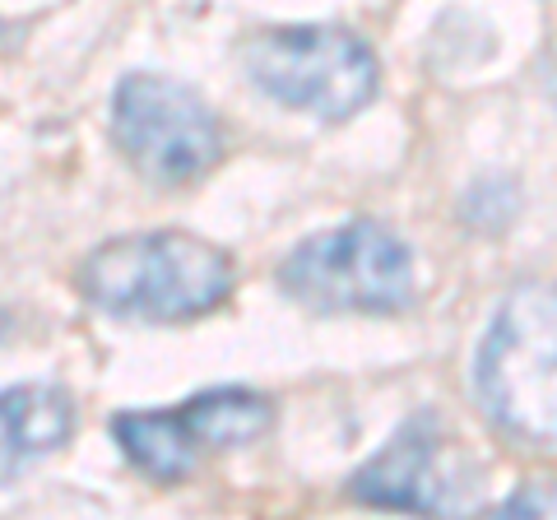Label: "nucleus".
Here are the masks:
<instances>
[{"label": "nucleus", "instance_id": "1", "mask_svg": "<svg viewBox=\"0 0 557 520\" xmlns=\"http://www.w3.org/2000/svg\"><path fill=\"white\" fill-rule=\"evenodd\" d=\"M84 293L112 317L196 321L233 288L228 256L190 233H135L84 260Z\"/></svg>", "mask_w": 557, "mask_h": 520}, {"label": "nucleus", "instance_id": "2", "mask_svg": "<svg viewBox=\"0 0 557 520\" xmlns=\"http://www.w3.org/2000/svg\"><path fill=\"white\" fill-rule=\"evenodd\" d=\"M487 413L525 442L557 446V293L525 284L493 317L479 349Z\"/></svg>", "mask_w": 557, "mask_h": 520}, {"label": "nucleus", "instance_id": "3", "mask_svg": "<svg viewBox=\"0 0 557 520\" xmlns=\"http://www.w3.org/2000/svg\"><path fill=\"white\" fill-rule=\"evenodd\" d=\"M242 65L260 94L321 121L354 116L376 94V57L344 28H260L242 42Z\"/></svg>", "mask_w": 557, "mask_h": 520}, {"label": "nucleus", "instance_id": "4", "mask_svg": "<svg viewBox=\"0 0 557 520\" xmlns=\"http://www.w3.org/2000/svg\"><path fill=\"white\" fill-rule=\"evenodd\" d=\"M288 298L317 311H399L413 298V260L391 228L354 219L293 247L278 265Z\"/></svg>", "mask_w": 557, "mask_h": 520}, {"label": "nucleus", "instance_id": "5", "mask_svg": "<svg viewBox=\"0 0 557 520\" xmlns=\"http://www.w3.org/2000/svg\"><path fill=\"white\" fill-rule=\"evenodd\" d=\"M112 140L149 182H190L223 153L219 121L205 108V98L149 71H135L116 84Z\"/></svg>", "mask_w": 557, "mask_h": 520}, {"label": "nucleus", "instance_id": "6", "mask_svg": "<svg viewBox=\"0 0 557 520\" xmlns=\"http://www.w3.org/2000/svg\"><path fill=\"white\" fill-rule=\"evenodd\" d=\"M354 493L368 507H399V511H437L442 507V474H437V442L428 428H405L381 450L372 465L354 474Z\"/></svg>", "mask_w": 557, "mask_h": 520}, {"label": "nucleus", "instance_id": "7", "mask_svg": "<svg viewBox=\"0 0 557 520\" xmlns=\"http://www.w3.org/2000/svg\"><path fill=\"white\" fill-rule=\"evenodd\" d=\"M70 400L51 386H10L0 405V432H5V474L20 460L47 456L70 437Z\"/></svg>", "mask_w": 557, "mask_h": 520}, {"label": "nucleus", "instance_id": "8", "mask_svg": "<svg viewBox=\"0 0 557 520\" xmlns=\"http://www.w3.org/2000/svg\"><path fill=\"white\" fill-rule=\"evenodd\" d=\"M116 442L126 450V460H135L153 479H182L196 470L200 437L190 432L186 413H116Z\"/></svg>", "mask_w": 557, "mask_h": 520}, {"label": "nucleus", "instance_id": "9", "mask_svg": "<svg viewBox=\"0 0 557 520\" xmlns=\"http://www.w3.org/2000/svg\"><path fill=\"white\" fill-rule=\"evenodd\" d=\"M186 423L190 432L205 442V446H247L256 442L260 432L270 428V405L260 400L256 391H237V386H223V391H209L196 395L186 409Z\"/></svg>", "mask_w": 557, "mask_h": 520}, {"label": "nucleus", "instance_id": "10", "mask_svg": "<svg viewBox=\"0 0 557 520\" xmlns=\"http://www.w3.org/2000/svg\"><path fill=\"white\" fill-rule=\"evenodd\" d=\"M497 516H557V488H520L511 502H502L497 507Z\"/></svg>", "mask_w": 557, "mask_h": 520}, {"label": "nucleus", "instance_id": "11", "mask_svg": "<svg viewBox=\"0 0 557 520\" xmlns=\"http://www.w3.org/2000/svg\"><path fill=\"white\" fill-rule=\"evenodd\" d=\"M544 89H548V98L557 102V42H553V51H548V61H544Z\"/></svg>", "mask_w": 557, "mask_h": 520}]
</instances>
